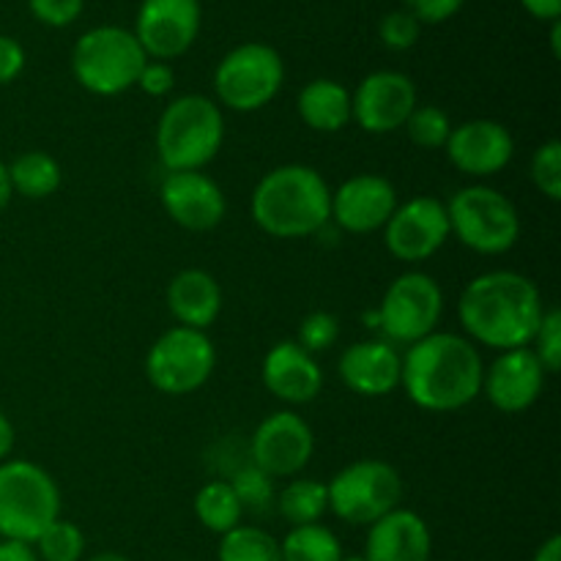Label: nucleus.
I'll use <instances>...</instances> for the list:
<instances>
[{
	"mask_svg": "<svg viewBox=\"0 0 561 561\" xmlns=\"http://www.w3.org/2000/svg\"><path fill=\"white\" fill-rule=\"evenodd\" d=\"M159 203L179 228L192 230V233L214 230L228 214L222 186L203 170H181V173L164 175L159 186Z\"/></svg>",
	"mask_w": 561,
	"mask_h": 561,
	"instance_id": "dca6fc26",
	"label": "nucleus"
},
{
	"mask_svg": "<svg viewBox=\"0 0 561 561\" xmlns=\"http://www.w3.org/2000/svg\"><path fill=\"white\" fill-rule=\"evenodd\" d=\"M444 316V290L431 274H400L378 305V327L387 334V343L414 345L427 334L438 332Z\"/></svg>",
	"mask_w": 561,
	"mask_h": 561,
	"instance_id": "9b49d317",
	"label": "nucleus"
},
{
	"mask_svg": "<svg viewBox=\"0 0 561 561\" xmlns=\"http://www.w3.org/2000/svg\"><path fill=\"white\" fill-rule=\"evenodd\" d=\"M148 55L135 33L121 25H99L82 33L71 49V75L96 96H118L137 85Z\"/></svg>",
	"mask_w": 561,
	"mask_h": 561,
	"instance_id": "423d86ee",
	"label": "nucleus"
},
{
	"mask_svg": "<svg viewBox=\"0 0 561 561\" xmlns=\"http://www.w3.org/2000/svg\"><path fill=\"white\" fill-rule=\"evenodd\" d=\"M201 0H142L135 16V38L148 60L181 58L201 36Z\"/></svg>",
	"mask_w": 561,
	"mask_h": 561,
	"instance_id": "ddd939ff",
	"label": "nucleus"
},
{
	"mask_svg": "<svg viewBox=\"0 0 561 561\" xmlns=\"http://www.w3.org/2000/svg\"><path fill=\"white\" fill-rule=\"evenodd\" d=\"M261 376L263 387L290 405L312 403L323 389L321 365L296 340H283L268 348V354L263 356Z\"/></svg>",
	"mask_w": 561,
	"mask_h": 561,
	"instance_id": "aec40b11",
	"label": "nucleus"
},
{
	"mask_svg": "<svg viewBox=\"0 0 561 561\" xmlns=\"http://www.w3.org/2000/svg\"><path fill=\"white\" fill-rule=\"evenodd\" d=\"M546 376L531 348L502 351L482 373V394L502 414H524L540 400Z\"/></svg>",
	"mask_w": 561,
	"mask_h": 561,
	"instance_id": "6ab92c4d",
	"label": "nucleus"
},
{
	"mask_svg": "<svg viewBox=\"0 0 561 561\" xmlns=\"http://www.w3.org/2000/svg\"><path fill=\"white\" fill-rule=\"evenodd\" d=\"M11 197H14V192H11V181H9V168H5V162L0 159V214L5 211V206L11 203Z\"/></svg>",
	"mask_w": 561,
	"mask_h": 561,
	"instance_id": "a18cd8bd",
	"label": "nucleus"
},
{
	"mask_svg": "<svg viewBox=\"0 0 561 561\" xmlns=\"http://www.w3.org/2000/svg\"><path fill=\"white\" fill-rule=\"evenodd\" d=\"M394 208H398V192L392 181L378 173H359L345 179L332 192L329 222L343 228L345 233H376L383 230Z\"/></svg>",
	"mask_w": 561,
	"mask_h": 561,
	"instance_id": "a211bd4d",
	"label": "nucleus"
},
{
	"mask_svg": "<svg viewBox=\"0 0 561 561\" xmlns=\"http://www.w3.org/2000/svg\"><path fill=\"white\" fill-rule=\"evenodd\" d=\"M60 518L58 482L31 460L0 463V540L33 546Z\"/></svg>",
	"mask_w": 561,
	"mask_h": 561,
	"instance_id": "39448f33",
	"label": "nucleus"
},
{
	"mask_svg": "<svg viewBox=\"0 0 561 561\" xmlns=\"http://www.w3.org/2000/svg\"><path fill=\"white\" fill-rule=\"evenodd\" d=\"M25 47L14 36H0V85H9L25 69Z\"/></svg>",
	"mask_w": 561,
	"mask_h": 561,
	"instance_id": "ea45409f",
	"label": "nucleus"
},
{
	"mask_svg": "<svg viewBox=\"0 0 561 561\" xmlns=\"http://www.w3.org/2000/svg\"><path fill=\"white\" fill-rule=\"evenodd\" d=\"M449 233L471 252L504 255L520 239V214L504 192L485 184H471L449 197Z\"/></svg>",
	"mask_w": 561,
	"mask_h": 561,
	"instance_id": "0eeeda50",
	"label": "nucleus"
},
{
	"mask_svg": "<svg viewBox=\"0 0 561 561\" xmlns=\"http://www.w3.org/2000/svg\"><path fill=\"white\" fill-rule=\"evenodd\" d=\"M14 442H16L14 425H11L9 416L0 411V463H3V460H9V455L14 453Z\"/></svg>",
	"mask_w": 561,
	"mask_h": 561,
	"instance_id": "37998d69",
	"label": "nucleus"
},
{
	"mask_svg": "<svg viewBox=\"0 0 561 561\" xmlns=\"http://www.w3.org/2000/svg\"><path fill=\"white\" fill-rule=\"evenodd\" d=\"M250 453L252 466H257L272 480H283V477H296L310 463L316 453V436L299 414L277 411L255 427Z\"/></svg>",
	"mask_w": 561,
	"mask_h": 561,
	"instance_id": "2eb2a0df",
	"label": "nucleus"
},
{
	"mask_svg": "<svg viewBox=\"0 0 561 561\" xmlns=\"http://www.w3.org/2000/svg\"><path fill=\"white\" fill-rule=\"evenodd\" d=\"M444 151L458 173L469 179H491L513 162L515 137L499 121L474 118L453 126Z\"/></svg>",
	"mask_w": 561,
	"mask_h": 561,
	"instance_id": "f3484780",
	"label": "nucleus"
},
{
	"mask_svg": "<svg viewBox=\"0 0 561 561\" xmlns=\"http://www.w3.org/2000/svg\"><path fill=\"white\" fill-rule=\"evenodd\" d=\"M482 356L463 334L433 332L403 354L400 387L431 414H453L482 394Z\"/></svg>",
	"mask_w": 561,
	"mask_h": 561,
	"instance_id": "f03ea898",
	"label": "nucleus"
},
{
	"mask_svg": "<svg viewBox=\"0 0 561 561\" xmlns=\"http://www.w3.org/2000/svg\"><path fill=\"white\" fill-rule=\"evenodd\" d=\"M82 561H129L124 557V553H115V551H102V553H96V557H91V559H82Z\"/></svg>",
	"mask_w": 561,
	"mask_h": 561,
	"instance_id": "de8ad7c7",
	"label": "nucleus"
},
{
	"mask_svg": "<svg viewBox=\"0 0 561 561\" xmlns=\"http://www.w3.org/2000/svg\"><path fill=\"white\" fill-rule=\"evenodd\" d=\"M219 561H283L279 540L261 526L239 524L222 535L217 548Z\"/></svg>",
	"mask_w": 561,
	"mask_h": 561,
	"instance_id": "c85d7f7f",
	"label": "nucleus"
},
{
	"mask_svg": "<svg viewBox=\"0 0 561 561\" xmlns=\"http://www.w3.org/2000/svg\"><path fill=\"white\" fill-rule=\"evenodd\" d=\"M329 510L348 526H370L400 507L403 480L387 460L362 458L340 469L327 485Z\"/></svg>",
	"mask_w": 561,
	"mask_h": 561,
	"instance_id": "1a4fd4ad",
	"label": "nucleus"
},
{
	"mask_svg": "<svg viewBox=\"0 0 561 561\" xmlns=\"http://www.w3.org/2000/svg\"><path fill=\"white\" fill-rule=\"evenodd\" d=\"M175 85V75L173 69H170V64H164V60H148L146 66H142L140 77H137V85L140 88L146 96H168L170 91H173Z\"/></svg>",
	"mask_w": 561,
	"mask_h": 561,
	"instance_id": "58836bf2",
	"label": "nucleus"
},
{
	"mask_svg": "<svg viewBox=\"0 0 561 561\" xmlns=\"http://www.w3.org/2000/svg\"><path fill=\"white\" fill-rule=\"evenodd\" d=\"M277 507L279 515H283L290 526L321 524L323 515L329 513L327 485L318 480H307V477L290 480L288 485L279 491Z\"/></svg>",
	"mask_w": 561,
	"mask_h": 561,
	"instance_id": "bb28decb",
	"label": "nucleus"
},
{
	"mask_svg": "<svg viewBox=\"0 0 561 561\" xmlns=\"http://www.w3.org/2000/svg\"><path fill=\"white\" fill-rule=\"evenodd\" d=\"M520 5L540 22L561 20V0H520Z\"/></svg>",
	"mask_w": 561,
	"mask_h": 561,
	"instance_id": "a19ab883",
	"label": "nucleus"
},
{
	"mask_svg": "<svg viewBox=\"0 0 561 561\" xmlns=\"http://www.w3.org/2000/svg\"><path fill=\"white\" fill-rule=\"evenodd\" d=\"M214 367H217V348L201 329H168L146 354L148 383L170 398H184L206 387Z\"/></svg>",
	"mask_w": 561,
	"mask_h": 561,
	"instance_id": "9d476101",
	"label": "nucleus"
},
{
	"mask_svg": "<svg viewBox=\"0 0 561 561\" xmlns=\"http://www.w3.org/2000/svg\"><path fill=\"white\" fill-rule=\"evenodd\" d=\"M332 190L310 164H279L257 181L252 222L272 239H307L327 228Z\"/></svg>",
	"mask_w": 561,
	"mask_h": 561,
	"instance_id": "7ed1b4c3",
	"label": "nucleus"
},
{
	"mask_svg": "<svg viewBox=\"0 0 561 561\" xmlns=\"http://www.w3.org/2000/svg\"><path fill=\"white\" fill-rule=\"evenodd\" d=\"M531 561H561V537L551 535L540 548L535 551Z\"/></svg>",
	"mask_w": 561,
	"mask_h": 561,
	"instance_id": "c03bdc74",
	"label": "nucleus"
},
{
	"mask_svg": "<svg viewBox=\"0 0 561 561\" xmlns=\"http://www.w3.org/2000/svg\"><path fill=\"white\" fill-rule=\"evenodd\" d=\"M283 561H340L343 546L337 535L323 524L290 526L285 540H279Z\"/></svg>",
	"mask_w": 561,
	"mask_h": 561,
	"instance_id": "cd10ccee",
	"label": "nucleus"
},
{
	"mask_svg": "<svg viewBox=\"0 0 561 561\" xmlns=\"http://www.w3.org/2000/svg\"><path fill=\"white\" fill-rule=\"evenodd\" d=\"M0 561H38L33 546L14 540H0Z\"/></svg>",
	"mask_w": 561,
	"mask_h": 561,
	"instance_id": "79ce46f5",
	"label": "nucleus"
},
{
	"mask_svg": "<svg viewBox=\"0 0 561 561\" xmlns=\"http://www.w3.org/2000/svg\"><path fill=\"white\" fill-rule=\"evenodd\" d=\"M38 561H82L85 557V535L71 520H53L33 542Z\"/></svg>",
	"mask_w": 561,
	"mask_h": 561,
	"instance_id": "c756f323",
	"label": "nucleus"
},
{
	"mask_svg": "<svg viewBox=\"0 0 561 561\" xmlns=\"http://www.w3.org/2000/svg\"><path fill=\"white\" fill-rule=\"evenodd\" d=\"M153 142L168 173L203 170L225 142L222 107L203 93L173 99L159 115Z\"/></svg>",
	"mask_w": 561,
	"mask_h": 561,
	"instance_id": "20e7f679",
	"label": "nucleus"
},
{
	"mask_svg": "<svg viewBox=\"0 0 561 561\" xmlns=\"http://www.w3.org/2000/svg\"><path fill=\"white\" fill-rule=\"evenodd\" d=\"M540 288L518 272H485L471 279L458 299L466 337L493 351L529 348L546 316Z\"/></svg>",
	"mask_w": 561,
	"mask_h": 561,
	"instance_id": "f257e3e1",
	"label": "nucleus"
},
{
	"mask_svg": "<svg viewBox=\"0 0 561 561\" xmlns=\"http://www.w3.org/2000/svg\"><path fill=\"white\" fill-rule=\"evenodd\" d=\"M531 184L546 195L548 201H561V142L548 140L537 146V151L529 159Z\"/></svg>",
	"mask_w": 561,
	"mask_h": 561,
	"instance_id": "2f4dec72",
	"label": "nucleus"
},
{
	"mask_svg": "<svg viewBox=\"0 0 561 561\" xmlns=\"http://www.w3.org/2000/svg\"><path fill=\"white\" fill-rule=\"evenodd\" d=\"M195 515L201 520V526L211 535H228L230 529L241 524V515H244V507H241L239 496L233 493L230 482L225 480H211L197 491L195 496Z\"/></svg>",
	"mask_w": 561,
	"mask_h": 561,
	"instance_id": "a878e982",
	"label": "nucleus"
},
{
	"mask_svg": "<svg viewBox=\"0 0 561 561\" xmlns=\"http://www.w3.org/2000/svg\"><path fill=\"white\" fill-rule=\"evenodd\" d=\"M296 110L312 131L334 135L351 124V91L343 82L318 77L301 88Z\"/></svg>",
	"mask_w": 561,
	"mask_h": 561,
	"instance_id": "b1692460",
	"label": "nucleus"
},
{
	"mask_svg": "<svg viewBox=\"0 0 561 561\" xmlns=\"http://www.w3.org/2000/svg\"><path fill=\"white\" fill-rule=\"evenodd\" d=\"M447 206L431 195L398 203L383 225V244L400 263H425L449 241Z\"/></svg>",
	"mask_w": 561,
	"mask_h": 561,
	"instance_id": "f8f14e48",
	"label": "nucleus"
},
{
	"mask_svg": "<svg viewBox=\"0 0 561 561\" xmlns=\"http://www.w3.org/2000/svg\"><path fill=\"white\" fill-rule=\"evenodd\" d=\"M230 488L239 496L241 507L255 510V513H263L268 504L274 502V480L268 474H263L257 466H244L241 471H236V477L230 480Z\"/></svg>",
	"mask_w": 561,
	"mask_h": 561,
	"instance_id": "473e14b6",
	"label": "nucleus"
},
{
	"mask_svg": "<svg viewBox=\"0 0 561 561\" xmlns=\"http://www.w3.org/2000/svg\"><path fill=\"white\" fill-rule=\"evenodd\" d=\"M403 129L409 131L414 146L436 151V148L447 146L449 131H453V121H449L447 110H442L438 104H416Z\"/></svg>",
	"mask_w": 561,
	"mask_h": 561,
	"instance_id": "7c9ffc66",
	"label": "nucleus"
},
{
	"mask_svg": "<svg viewBox=\"0 0 561 561\" xmlns=\"http://www.w3.org/2000/svg\"><path fill=\"white\" fill-rule=\"evenodd\" d=\"M551 49H553V58L561 55V20L551 22Z\"/></svg>",
	"mask_w": 561,
	"mask_h": 561,
	"instance_id": "49530a36",
	"label": "nucleus"
},
{
	"mask_svg": "<svg viewBox=\"0 0 561 561\" xmlns=\"http://www.w3.org/2000/svg\"><path fill=\"white\" fill-rule=\"evenodd\" d=\"M5 168H9L11 192L27 201H44L55 195L64 179L60 162L47 151H25Z\"/></svg>",
	"mask_w": 561,
	"mask_h": 561,
	"instance_id": "393cba45",
	"label": "nucleus"
},
{
	"mask_svg": "<svg viewBox=\"0 0 561 561\" xmlns=\"http://www.w3.org/2000/svg\"><path fill=\"white\" fill-rule=\"evenodd\" d=\"M168 310L179 327L206 332L222 312V288L203 268H184L168 283Z\"/></svg>",
	"mask_w": 561,
	"mask_h": 561,
	"instance_id": "5701e85b",
	"label": "nucleus"
},
{
	"mask_svg": "<svg viewBox=\"0 0 561 561\" xmlns=\"http://www.w3.org/2000/svg\"><path fill=\"white\" fill-rule=\"evenodd\" d=\"M414 107L416 85L403 71H373L351 93V121H356L367 135L403 129Z\"/></svg>",
	"mask_w": 561,
	"mask_h": 561,
	"instance_id": "4468645a",
	"label": "nucleus"
},
{
	"mask_svg": "<svg viewBox=\"0 0 561 561\" xmlns=\"http://www.w3.org/2000/svg\"><path fill=\"white\" fill-rule=\"evenodd\" d=\"M403 356L387 340H359L343 351L337 373L359 398H383L400 387Z\"/></svg>",
	"mask_w": 561,
	"mask_h": 561,
	"instance_id": "412c9836",
	"label": "nucleus"
},
{
	"mask_svg": "<svg viewBox=\"0 0 561 561\" xmlns=\"http://www.w3.org/2000/svg\"><path fill=\"white\" fill-rule=\"evenodd\" d=\"M433 535L414 510H392L367 526V561H431Z\"/></svg>",
	"mask_w": 561,
	"mask_h": 561,
	"instance_id": "4be33fe9",
	"label": "nucleus"
},
{
	"mask_svg": "<svg viewBox=\"0 0 561 561\" xmlns=\"http://www.w3.org/2000/svg\"><path fill=\"white\" fill-rule=\"evenodd\" d=\"M285 64L272 44L244 42L230 49L214 71L217 104L233 113H257L277 99Z\"/></svg>",
	"mask_w": 561,
	"mask_h": 561,
	"instance_id": "6e6552de",
	"label": "nucleus"
},
{
	"mask_svg": "<svg viewBox=\"0 0 561 561\" xmlns=\"http://www.w3.org/2000/svg\"><path fill=\"white\" fill-rule=\"evenodd\" d=\"M466 0H403V9L414 16L420 25H442L453 20Z\"/></svg>",
	"mask_w": 561,
	"mask_h": 561,
	"instance_id": "4c0bfd02",
	"label": "nucleus"
},
{
	"mask_svg": "<svg viewBox=\"0 0 561 561\" xmlns=\"http://www.w3.org/2000/svg\"><path fill=\"white\" fill-rule=\"evenodd\" d=\"M420 33L422 25L405 9L389 11L378 22V38H381L383 47L394 49V53H405V49L414 47L420 42Z\"/></svg>",
	"mask_w": 561,
	"mask_h": 561,
	"instance_id": "c9c22d12",
	"label": "nucleus"
},
{
	"mask_svg": "<svg viewBox=\"0 0 561 561\" xmlns=\"http://www.w3.org/2000/svg\"><path fill=\"white\" fill-rule=\"evenodd\" d=\"M340 337V321L332 316V312L316 310L301 321L299 337L296 343L307 351V354H323V351L332 348Z\"/></svg>",
	"mask_w": 561,
	"mask_h": 561,
	"instance_id": "f704fd0d",
	"label": "nucleus"
},
{
	"mask_svg": "<svg viewBox=\"0 0 561 561\" xmlns=\"http://www.w3.org/2000/svg\"><path fill=\"white\" fill-rule=\"evenodd\" d=\"M85 0H27V9L42 25L69 27L82 14Z\"/></svg>",
	"mask_w": 561,
	"mask_h": 561,
	"instance_id": "e433bc0d",
	"label": "nucleus"
},
{
	"mask_svg": "<svg viewBox=\"0 0 561 561\" xmlns=\"http://www.w3.org/2000/svg\"><path fill=\"white\" fill-rule=\"evenodd\" d=\"M537 354L540 365L546 367L548 376H557L561 370V312L559 307H548L542 316L540 329H537L535 340L529 345Z\"/></svg>",
	"mask_w": 561,
	"mask_h": 561,
	"instance_id": "72a5a7b5",
	"label": "nucleus"
},
{
	"mask_svg": "<svg viewBox=\"0 0 561 561\" xmlns=\"http://www.w3.org/2000/svg\"><path fill=\"white\" fill-rule=\"evenodd\" d=\"M340 561H367L365 553H354V557H343Z\"/></svg>",
	"mask_w": 561,
	"mask_h": 561,
	"instance_id": "09e8293b",
	"label": "nucleus"
}]
</instances>
